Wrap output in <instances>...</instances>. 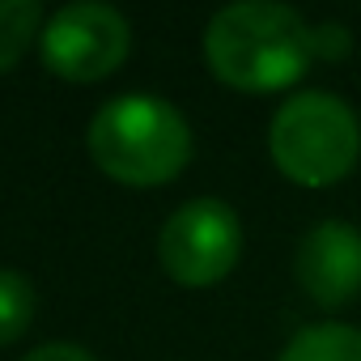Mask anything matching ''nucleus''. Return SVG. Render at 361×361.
I'll return each instance as SVG.
<instances>
[{
	"label": "nucleus",
	"mask_w": 361,
	"mask_h": 361,
	"mask_svg": "<svg viewBox=\"0 0 361 361\" xmlns=\"http://www.w3.org/2000/svg\"><path fill=\"white\" fill-rule=\"evenodd\" d=\"M43 5L39 0H0V73H9L35 35H43Z\"/></svg>",
	"instance_id": "obj_8"
},
{
	"label": "nucleus",
	"mask_w": 361,
	"mask_h": 361,
	"mask_svg": "<svg viewBox=\"0 0 361 361\" xmlns=\"http://www.w3.org/2000/svg\"><path fill=\"white\" fill-rule=\"evenodd\" d=\"M94 166L123 188H161L192 161V128L183 111L153 94L111 98L85 132Z\"/></svg>",
	"instance_id": "obj_2"
},
{
	"label": "nucleus",
	"mask_w": 361,
	"mask_h": 361,
	"mask_svg": "<svg viewBox=\"0 0 361 361\" xmlns=\"http://www.w3.org/2000/svg\"><path fill=\"white\" fill-rule=\"evenodd\" d=\"M276 361H361V327L353 323H314L302 327Z\"/></svg>",
	"instance_id": "obj_7"
},
{
	"label": "nucleus",
	"mask_w": 361,
	"mask_h": 361,
	"mask_svg": "<svg viewBox=\"0 0 361 361\" xmlns=\"http://www.w3.org/2000/svg\"><path fill=\"white\" fill-rule=\"evenodd\" d=\"M22 361H98V357L90 348H81V344H39Z\"/></svg>",
	"instance_id": "obj_10"
},
{
	"label": "nucleus",
	"mask_w": 361,
	"mask_h": 361,
	"mask_svg": "<svg viewBox=\"0 0 361 361\" xmlns=\"http://www.w3.org/2000/svg\"><path fill=\"white\" fill-rule=\"evenodd\" d=\"M128 47H132L128 18L111 5H98V0H77V5L56 9L39 35L47 73L77 85L111 77L128 60Z\"/></svg>",
	"instance_id": "obj_5"
},
{
	"label": "nucleus",
	"mask_w": 361,
	"mask_h": 361,
	"mask_svg": "<svg viewBox=\"0 0 361 361\" xmlns=\"http://www.w3.org/2000/svg\"><path fill=\"white\" fill-rule=\"evenodd\" d=\"M213 77L243 94H276L306 77L314 60V26L298 9L272 0H243L213 13L204 30Z\"/></svg>",
	"instance_id": "obj_1"
},
{
	"label": "nucleus",
	"mask_w": 361,
	"mask_h": 361,
	"mask_svg": "<svg viewBox=\"0 0 361 361\" xmlns=\"http://www.w3.org/2000/svg\"><path fill=\"white\" fill-rule=\"evenodd\" d=\"M35 319V289L22 272L0 268V344H13Z\"/></svg>",
	"instance_id": "obj_9"
},
{
	"label": "nucleus",
	"mask_w": 361,
	"mask_h": 361,
	"mask_svg": "<svg viewBox=\"0 0 361 361\" xmlns=\"http://www.w3.org/2000/svg\"><path fill=\"white\" fill-rule=\"evenodd\" d=\"M243 255V221L226 200L200 196L174 209L157 238V259L170 281L188 289H209L234 272Z\"/></svg>",
	"instance_id": "obj_4"
},
{
	"label": "nucleus",
	"mask_w": 361,
	"mask_h": 361,
	"mask_svg": "<svg viewBox=\"0 0 361 361\" xmlns=\"http://www.w3.org/2000/svg\"><path fill=\"white\" fill-rule=\"evenodd\" d=\"M268 153L289 183L310 192L336 188L361 157V119L344 98L327 90H302L276 106Z\"/></svg>",
	"instance_id": "obj_3"
},
{
	"label": "nucleus",
	"mask_w": 361,
	"mask_h": 361,
	"mask_svg": "<svg viewBox=\"0 0 361 361\" xmlns=\"http://www.w3.org/2000/svg\"><path fill=\"white\" fill-rule=\"evenodd\" d=\"M340 51H348V30L314 26V56H340Z\"/></svg>",
	"instance_id": "obj_11"
},
{
	"label": "nucleus",
	"mask_w": 361,
	"mask_h": 361,
	"mask_svg": "<svg viewBox=\"0 0 361 361\" xmlns=\"http://www.w3.org/2000/svg\"><path fill=\"white\" fill-rule=\"evenodd\" d=\"M293 272H298L302 293L314 306L340 310L344 302H353L361 293V230L340 217L319 221L298 243Z\"/></svg>",
	"instance_id": "obj_6"
}]
</instances>
